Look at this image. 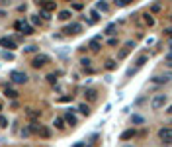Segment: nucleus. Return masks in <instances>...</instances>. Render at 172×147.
Wrapping results in <instances>:
<instances>
[{
	"mask_svg": "<svg viewBox=\"0 0 172 147\" xmlns=\"http://www.w3.org/2000/svg\"><path fill=\"white\" fill-rule=\"evenodd\" d=\"M24 51H25V53H35L37 45H28V47H24Z\"/></svg>",
	"mask_w": 172,
	"mask_h": 147,
	"instance_id": "c756f323",
	"label": "nucleus"
},
{
	"mask_svg": "<svg viewBox=\"0 0 172 147\" xmlns=\"http://www.w3.org/2000/svg\"><path fill=\"white\" fill-rule=\"evenodd\" d=\"M168 47H170V49H172V39H170V43H168Z\"/></svg>",
	"mask_w": 172,
	"mask_h": 147,
	"instance_id": "de8ad7c7",
	"label": "nucleus"
},
{
	"mask_svg": "<svg viewBox=\"0 0 172 147\" xmlns=\"http://www.w3.org/2000/svg\"><path fill=\"white\" fill-rule=\"evenodd\" d=\"M37 135H39V137H43V139H49V137H51V129L45 128V125H41V128H39V133H37Z\"/></svg>",
	"mask_w": 172,
	"mask_h": 147,
	"instance_id": "1a4fd4ad",
	"label": "nucleus"
},
{
	"mask_svg": "<svg viewBox=\"0 0 172 147\" xmlns=\"http://www.w3.org/2000/svg\"><path fill=\"white\" fill-rule=\"evenodd\" d=\"M39 128H41V124H39V122H31L28 129H29V133H39Z\"/></svg>",
	"mask_w": 172,
	"mask_h": 147,
	"instance_id": "dca6fc26",
	"label": "nucleus"
},
{
	"mask_svg": "<svg viewBox=\"0 0 172 147\" xmlns=\"http://www.w3.org/2000/svg\"><path fill=\"white\" fill-rule=\"evenodd\" d=\"M129 51H131V49H129V47L125 45V49H121V51H119V59H123V57H127V55H129Z\"/></svg>",
	"mask_w": 172,
	"mask_h": 147,
	"instance_id": "7c9ffc66",
	"label": "nucleus"
},
{
	"mask_svg": "<svg viewBox=\"0 0 172 147\" xmlns=\"http://www.w3.org/2000/svg\"><path fill=\"white\" fill-rule=\"evenodd\" d=\"M47 63H49V55L39 53V55H35L33 59H31V67H33V69H41L43 65H47Z\"/></svg>",
	"mask_w": 172,
	"mask_h": 147,
	"instance_id": "39448f33",
	"label": "nucleus"
},
{
	"mask_svg": "<svg viewBox=\"0 0 172 147\" xmlns=\"http://www.w3.org/2000/svg\"><path fill=\"white\" fill-rule=\"evenodd\" d=\"M57 129H64V118H55V122H53Z\"/></svg>",
	"mask_w": 172,
	"mask_h": 147,
	"instance_id": "a211bd4d",
	"label": "nucleus"
},
{
	"mask_svg": "<svg viewBox=\"0 0 172 147\" xmlns=\"http://www.w3.org/2000/svg\"><path fill=\"white\" fill-rule=\"evenodd\" d=\"M4 16H6V12H4V10H0V18H4Z\"/></svg>",
	"mask_w": 172,
	"mask_h": 147,
	"instance_id": "a18cd8bd",
	"label": "nucleus"
},
{
	"mask_svg": "<svg viewBox=\"0 0 172 147\" xmlns=\"http://www.w3.org/2000/svg\"><path fill=\"white\" fill-rule=\"evenodd\" d=\"M4 59H6V61L14 59V51H12V53H10V51H8V53H4Z\"/></svg>",
	"mask_w": 172,
	"mask_h": 147,
	"instance_id": "e433bc0d",
	"label": "nucleus"
},
{
	"mask_svg": "<svg viewBox=\"0 0 172 147\" xmlns=\"http://www.w3.org/2000/svg\"><path fill=\"white\" fill-rule=\"evenodd\" d=\"M121 147H133V145H121Z\"/></svg>",
	"mask_w": 172,
	"mask_h": 147,
	"instance_id": "09e8293b",
	"label": "nucleus"
},
{
	"mask_svg": "<svg viewBox=\"0 0 172 147\" xmlns=\"http://www.w3.org/2000/svg\"><path fill=\"white\" fill-rule=\"evenodd\" d=\"M150 12H153V14H160V12H162V6H160L158 2H154L153 6H150Z\"/></svg>",
	"mask_w": 172,
	"mask_h": 147,
	"instance_id": "5701e85b",
	"label": "nucleus"
},
{
	"mask_svg": "<svg viewBox=\"0 0 172 147\" xmlns=\"http://www.w3.org/2000/svg\"><path fill=\"white\" fill-rule=\"evenodd\" d=\"M115 67H117V63H115V61H108V63H106V69H108V71H114Z\"/></svg>",
	"mask_w": 172,
	"mask_h": 147,
	"instance_id": "c85d7f7f",
	"label": "nucleus"
},
{
	"mask_svg": "<svg viewBox=\"0 0 172 147\" xmlns=\"http://www.w3.org/2000/svg\"><path fill=\"white\" fill-rule=\"evenodd\" d=\"M166 114H170V116H172V104H170L168 108H166Z\"/></svg>",
	"mask_w": 172,
	"mask_h": 147,
	"instance_id": "a19ab883",
	"label": "nucleus"
},
{
	"mask_svg": "<svg viewBox=\"0 0 172 147\" xmlns=\"http://www.w3.org/2000/svg\"><path fill=\"white\" fill-rule=\"evenodd\" d=\"M14 28H16V31H20V34H24V35H31V34H35V31H33V26L28 24L25 20H18V22L14 24Z\"/></svg>",
	"mask_w": 172,
	"mask_h": 147,
	"instance_id": "f257e3e1",
	"label": "nucleus"
},
{
	"mask_svg": "<svg viewBox=\"0 0 172 147\" xmlns=\"http://www.w3.org/2000/svg\"><path fill=\"white\" fill-rule=\"evenodd\" d=\"M0 47H6V49H12L14 51V47H16V41L12 39V38H0Z\"/></svg>",
	"mask_w": 172,
	"mask_h": 147,
	"instance_id": "0eeeda50",
	"label": "nucleus"
},
{
	"mask_svg": "<svg viewBox=\"0 0 172 147\" xmlns=\"http://www.w3.org/2000/svg\"><path fill=\"white\" fill-rule=\"evenodd\" d=\"M35 2H39V4H43V2H45V0H35Z\"/></svg>",
	"mask_w": 172,
	"mask_h": 147,
	"instance_id": "49530a36",
	"label": "nucleus"
},
{
	"mask_svg": "<svg viewBox=\"0 0 172 147\" xmlns=\"http://www.w3.org/2000/svg\"><path fill=\"white\" fill-rule=\"evenodd\" d=\"M63 31L67 35H76V34L82 31V26H80V24H68V26H64V28H63Z\"/></svg>",
	"mask_w": 172,
	"mask_h": 147,
	"instance_id": "423d86ee",
	"label": "nucleus"
},
{
	"mask_svg": "<svg viewBox=\"0 0 172 147\" xmlns=\"http://www.w3.org/2000/svg\"><path fill=\"white\" fill-rule=\"evenodd\" d=\"M166 100H168V98H166V94H154L153 100H150V108L157 112V110H160V108L166 104Z\"/></svg>",
	"mask_w": 172,
	"mask_h": 147,
	"instance_id": "f03ea898",
	"label": "nucleus"
},
{
	"mask_svg": "<svg viewBox=\"0 0 172 147\" xmlns=\"http://www.w3.org/2000/svg\"><path fill=\"white\" fill-rule=\"evenodd\" d=\"M135 133H137L135 129H125V132L121 133V137H119V139H121V141H129V139L135 137Z\"/></svg>",
	"mask_w": 172,
	"mask_h": 147,
	"instance_id": "6e6552de",
	"label": "nucleus"
},
{
	"mask_svg": "<svg viewBox=\"0 0 172 147\" xmlns=\"http://www.w3.org/2000/svg\"><path fill=\"white\" fill-rule=\"evenodd\" d=\"M39 18H41V20H45V22H49V20H51V12H47V10H43V8H41Z\"/></svg>",
	"mask_w": 172,
	"mask_h": 147,
	"instance_id": "412c9836",
	"label": "nucleus"
},
{
	"mask_svg": "<svg viewBox=\"0 0 172 147\" xmlns=\"http://www.w3.org/2000/svg\"><path fill=\"white\" fill-rule=\"evenodd\" d=\"M90 16H92V18H90V24H98L100 20H102V16L98 14V10H92V12H90Z\"/></svg>",
	"mask_w": 172,
	"mask_h": 147,
	"instance_id": "2eb2a0df",
	"label": "nucleus"
},
{
	"mask_svg": "<svg viewBox=\"0 0 172 147\" xmlns=\"http://www.w3.org/2000/svg\"><path fill=\"white\" fill-rule=\"evenodd\" d=\"M108 45H110V47H111V45H117V39H115V38H111V39H108Z\"/></svg>",
	"mask_w": 172,
	"mask_h": 147,
	"instance_id": "58836bf2",
	"label": "nucleus"
},
{
	"mask_svg": "<svg viewBox=\"0 0 172 147\" xmlns=\"http://www.w3.org/2000/svg\"><path fill=\"white\" fill-rule=\"evenodd\" d=\"M64 122H67L68 125H76V118H74V114L67 112V114H64Z\"/></svg>",
	"mask_w": 172,
	"mask_h": 147,
	"instance_id": "4468645a",
	"label": "nucleus"
},
{
	"mask_svg": "<svg viewBox=\"0 0 172 147\" xmlns=\"http://www.w3.org/2000/svg\"><path fill=\"white\" fill-rule=\"evenodd\" d=\"M31 24H33V26H39V24H41V18H39V16H31Z\"/></svg>",
	"mask_w": 172,
	"mask_h": 147,
	"instance_id": "2f4dec72",
	"label": "nucleus"
},
{
	"mask_svg": "<svg viewBox=\"0 0 172 147\" xmlns=\"http://www.w3.org/2000/svg\"><path fill=\"white\" fill-rule=\"evenodd\" d=\"M6 125H8V120L4 116H0V128H6Z\"/></svg>",
	"mask_w": 172,
	"mask_h": 147,
	"instance_id": "f704fd0d",
	"label": "nucleus"
},
{
	"mask_svg": "<svg viewBox=\"0 0 172 147\" xmlns=\"http://www.w3.org/2000/svg\"><path fill=\"white\" fill-rule=\"evenodd\" d=\"M164 34L168 35V38H172V28H166V30H164Z\"/></svg>",
	"mask_w": 172,
	"mask_h": 147,
	"instance_id": "ea45409f",
	"label": "nucleus"
},
{
	"mask_svg": "<svg viewBox=\"0 0 172 147\" xmlns=\"http://www.w3.org/2000/svg\"><path fill=\"white\" fill-rule=\"evenodd\" d=\"M170 22H172V16H170Z\"/></svg>",
	"mask_w": 172,
	"mask_h": 147,
	"instance_id": "3c124183",
	"label": "nucleus"
},
{
	"mask_svg": "<svg viewBox=\"0 0 172 147\" xmlns=\"http://www.w3.org/2000/svg\"><path fill=\"white\" fill-rule=\"evenodd\" d=\"M166 61H172V49H170V53L166 55Z\"/></svg>",
	"mask_w": 172,
	"mask_h": 147,
	"instance_id": "79ce46f5",
	"label": "nucleus"
},
{
	"mask_svg": "<svg viewBox=\"0 0 172 147\" xmlns=\"http://www.w3.org/2000/svg\"><path fill=\"white\" fill-rule=\"evenodd\" d=\"M55 8H57V2H53V0H45L43 2V10H47V12H53Z\"/></svg>",
	"mask_w": 172,
	"mask_h": 147,
	"instance_id": "f8f14e48",
	"label": "nucleus"
},
{
	"mask_svg": "<svg viewBox=\"0 0 172 147\" xmlns=\"http://www.w3.org/2000/svg\"><path fill=\"white\" fill-rule=\"evenodd\" d=\"M72 147H88L86 143H76V145H72Z\"/></svg>",
	"mask_w": 172,
	"mask_h": 147,
	"instance_id": "37998d69",
	"label": "nucleus"
},
{
	"mask_svg": "<svg viewBox=\"0 0 172 147\" xmlns=\"http://www.w3.org/2000/svg\"><path fill=\"white\" fill-rule=\"evenodd\" d=\"M153 82H154V85H166V82H170V81L162 75V77H154V78H153Z\"/></svg>",
	"mask_w": 172,
	"mask_h": 147,
	"instance_id": "f3484780",
	"label": "nucleus"
},
{
	"mask_svg": "<svg viewBox=\"0 0 172 147\" xmlns=\"http://www.w3.org/2000/svg\"><path fill=\"white\" fill-rule=\"evenodd\" d=\"M0 110H2V104H0Z\"/></svg>",
	"mask_w": 172,
	"mask_h": 147,
	"instance_id": "8fccbe9b",
	"label": "nucleus"
},
{
	"mask_svg": "<svg viewBox=\"0 0 172 147\" xmlns=\"http://www.w3.org/2000/svg\"><path fill=\"white\" fill-rule=\"evenodd\" d=\"M4 96H8V98H18V92L6 85V86H4Z\"/></svg>",
	"mask_w": 172,
	"mask_h": 147,
	"instance_id": "ddd939ff",
	"label": "nucleus"
},
{
	"mask_svg": "<svg viewBox=\"0 0 172 147\" xmlns=\"http://www.w3.org/2000/svg\"><path fill=\"white\" fill-rule=\"evenodd\" d=\"M131 124H145V118L143 116H139V114H135V116H131Z\"/></svg>",
	"mask_w": 172,
	"mask_h": 147,
	"instance_id": "aec40b11",
	"label": "nucleus"
},
{
	"mask_svg": "<svg viewBox=\"0 0 172 147\" xmlns=\"http://www.w3.org/2000/svg\"><path fill=\"white\" fill-rule=\"evenodd\" d=\"M90 49H92V51H100V43H98V39H92V41H90Z\"/></svg>",
	"mask_w": 172,
	"mask_h": 147,
	"instance_id": "cd10ccee",
	"label": "nucleus"
},
{
	"mask_svg": "<svg viewBox=\"0 0 172 147\" xmlns=\"http://www.w3.org/2000/svg\"><path fill=\"white\" fill-rule=\"evenodd\" d=\"M104 34H106V35H114V34H115V24H108L106 30H104Z\"/></svg>",
	"mask_w": 172,
	"mask_h": 147,
	"instance_id": "6ab92c4d",
	"label": "nucleus"
},
{
	"mask_svg": "<svg viewBox=\"0 0 172 147\" xmlns=\"http://www.w3.org/2000/svg\"><path fill=\"white\" fill-rule=\"evenodd\" d=\"M86 98H88V100H96V90L94 88H88V90H86Z\"/></svg>",
	"mask_w": 172,
	"mask_h": 147,
	"instance_id": "393cba45",
	"label": "nucleus"
},
{
	"mask_svg": "<svg viewBox=\"0 0 172 147\" xmlns=\"http://www.w3.org/2000/svg\"><path fill=\"white\" fill-rule=\"evenodd\" d=\"M96 8L102 10V12H108V2H104V0H100L98 4H96Z\"/></svg>",
	"mask_w": 172,
	"mask_h": 147,
	"instance_id": "a878e982",
	"label": "nucleus"
},
{
	"mask_svg": "<svg viewBox=\"0 0 172 147\" xmlns=\"http://www.w3.org/2000/svg\"><path fill=\"white\" fill-rule=\"evenodd\" d=\"M133 0H115V6H119V8H123V6H129Z\"/></svg>",
	"mask_w": 172,
	"mask_h": 147,
	"instance_id": "bb28decb",
	"label": "nucleus"
},
{
	"mask_svg": "<svg viewBox=\"0 0 172 147\" xmlns=\"http://www.w3.org/2000/svg\"><path fill=\"white\" fill-rule=\"evenodd\" d=\"M71 16H72L71 10H61V12H59V20H61V22H67V20H71Z\"/></svg>",
	"mask_w": 172,
	"mask_h": 147,
	"instance_id": "9b49d317",
	"label": "nucleus"
},
{
	"mask_svg": "<svg viewBox=\"0 0 172 147\" xmlns=\"http://www.w3.org/2000/svg\"><path fill=\"white\" fill-rule=\"evenodd\" d=\"M78 110L84 114V116H90V106H88V104H80V106H78Z\"/></svg>",
	"mask_w": 172,
	"mask_h": 147,
	"instance_id": "4be33fe9",
	"label": "nucleus"
},
{
	"mask_svg": "<svg viewBox=\"0 0 172 147\" xmlns=\"http://www.w3.org/2000/svg\"><path fill=\"white\" fill-rule=\"evenodd\" d=\"M28 114H29L31 118H37V116H39V112H35V110H28Z\"/></svg>",
	"mask_w": 172,
	"mask_h": 147,
	"instance_id": "4c0bfd02",
	"label": "nucleus"
},
{
	"mask_svg": "<svg viewBox=\"0 0 172 147\" xmlns=\"http://www.w3.org/2000/svg\"><path fill=\"white\" fill-rule=\"evenodd\" d=\"M158 139L162 141V143H172V128H168V125H164V128L158 129Z\"/></svg>",
	"mask_w": 172,
	"mask_h": 147,
	"instance_id": "7ed1b4c3",
	"label": "nucleus"
},
{
	"mask_svg": "<svg viewBox=\"0 0 172 147\" xmlns=\"http://www.w3.org/2000/svg\"><path fill=\"white\" fill-rule=\"evenodd\" d=\"M47 82H49V85H55V75H47Z\"/></svg>",
	"mask_w": 172,
	"mask_h": 147,
	"instance_id": "c9c22d12",
	"label": "nucleus"
},
{
	"mask_svg": "<svg viewBox=\"0 0 172 147\" xmlns=\"http://www.w3.org/2000/svg\"><path fill=\"white\" fill-rule=\"evenodd\" d=\"M90 63H92V61H90V59H86V57H84V59H80V65H82L84 69H86V67H90Z\"/></svg>",
	"mask_w": 172,
	"mask_h": 147,
	"instance_id": "473e14b6",
	"label": "nucleus"
},
{
	"mask_svg": "<svg viewBox=\"0 0 172 147\" xmlns=\"http://www.w3.org/2000/svg\"><path fill=\"white\" fill-rule=\"evenodd\" d=\"M10 78H12V82H16V85H25L28 82V75L24 71H10Z\"/></svg>",
	"mask_w": 172,
	"mask_h": 147,
	"instance_id": "20e7f679",
	"label": "nucleus"
},
{
	"mask_svg": "<svg viewBox=\"0 0 172 147\" xmlns=\"http://www.w3.org/2000/svg\"><path fill=\"white\" fill-rule=\"evenodd\" d=\"M143 22H145V26H149V28H153L154 26V18H153V14H143Z\"/></svg>",
	"mask_w": 172,
	"mask_h": 147,
	"instance_id": "9d476101",
	"label": "nucleus"
},
{
	"mask_svg": "<svg viewBox=\"0 0 172 147\" xmlns=\"http://www.w3.org/2000/svg\"><path fill=\"white\" fill-rule=\"evenodd\" d=\"M8 4V0H0V6H6Z\"/></svg>",
	"mask_w": 172,
	"mask_h": 147,
	"instance_id": "c03bdc74",
	"label": "nucleus"
},
{
	"mask_svg": "<svg viewBox=\"0 0 172 147\" xmlns=\"http://www.w3.org/2000/svg\"><path fill=\"white\" fill-rule=\"evenodd\" d=\"M145 63H147V57H145V55H141V57H139V59L135 61V67H137V69H141V67L145 65Z\"/></svg>",
	"mask_w": 172,
	"mask_h": 147,
	"instance_id": "b1692460",
	"label": "nucleus"
},
{
	"mask_svg": "<svg viewBox=\"0 0 172 147\" xmlns=\"http://www.w3.org/2000/svg\"><path fill=\"white\" fill-rule=\"evenodd\" d=\"M82 8H84V6H82L80 2H74V4H72V10H76V12H80Z\"/></svg>",
	"mask_w": 172,
	"mask_h": 147,
	"instance_id": "72a5a7b5",
	"label": "nucleus"
}]
</instances>
